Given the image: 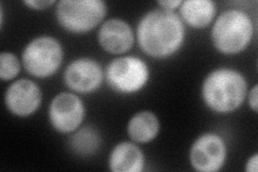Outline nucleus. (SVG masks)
Masks as SVG:
<instances>
[{"mask_svg":"<svg viewBox=\"0 0 258 172\" xmlns=\"http://www.w3.org/2000/svg\"><path fill=\"white\" fill-rule=\"evenodd\" d=\"M186 38L185 24L174 11L151 10L137 27L139 47L152 59L165 60L180 51Z\"/></svg>","mask_w":258,"mask_h":172,"instance_id":"nucleus-1","label":"nucleus"},{"mask_svg":"<svg viewBox=\"0 0 258 172\" xmlns=\"http://www.w3.org/2000/svg\"><path fill=\"white\" fill-rule=\"evenodd\" d=\"M248 93L245 77L236 69L222 67L212 70L201 85V98L211 111L228 114L243 104Z\"/></svg>","mask_w":258,"mask_h":172,"instance_id":"nucleus-2","label":"nucleus"},{"mask_svg":"<svg viewBox=\"0 0 258 172\" xmlns=\"http://www.w3.org/2000/svg\"><path fill=\"white\" fill-rule=\"evenodd\" d=\"M254 36V23L249 14L240 9H228L214 21L211 41L224 55H237L246 50Z\"/></svg>","mask_w":258,"mask_h":172,"instance_id":"nucleus-3","label":"nucleus"},{"mask_svg":"<svg viewBox=\"0 0 258 172\" xmlns=\"http://www.w3.org/2000/svg\"><path fill=\"white\" fill-rule=\"evenodd\" d=\"M108 13L102 0H61L56 3L55 16L59 26L71 34H85L102 24Z\"/></svg>","mask_w":258,"mask_h":172,"instance_id":"nucleus-4","label":"nucleus"},{"mask_svg":"<svg viewBox=\"0 0 258 172\" xmlns=\"http://www.w3.org/2000/svg\"><path fill=\"white\" fill-rule=\"evenodd\" d=\"M63 61V48L59 41L51 36L32 39L22 53V65L30 76L46 79L54 76Z\"/></svg>","mask_w":258,"mask_h":172,"instance_id":"nucleus-5","label":"nucleus"},{"mask_svg":"<svg viewBox=\"0 0 258 172\" xmlns=\"http://www.w3.org/2000/svg\"><path fill=\"white\" fill-rule=\"evenodd\" d=\"M149 65L140 57L122 56L113 60L104 71L108 86L120 95L139 93L149 83Z\"/></svg>","mask_w":258,"mask_h":172,"instance_id":"nucleus-6","label":"nucleus"},{"mask_svg":"<svg viewBox=\"0 0 258 172\" xmlns=\"http://www.w3.org/2000/svg\"><path fill=\"white\" fill-rule=\"evenodd\" d=\"M83 100L75 93L62 92L56 95L48 105L47 117L56 132L71 135L82 125L85 119Z\"/></svg>","mask_w":258,"mask_h":172,"instance_id":"nucleus-7","label":"nucleus"},{"mask_svg":"<svg viewBox=\"0 0 258 172\" xmlns=\"http://www.w3.org/2000/svg\"><path fill=\"white\" fill-rule=\"evenodd\" d=\"M227 159V145L215 133L200 135L190 146L189 162L198 172L220 171Z\"/></svg>","mask_w":258,"mask_h":172,"instance_id":"nucleus-8","label":"nucleus"},{"mask_svg":"<svg viewBox=\"0 0 258 172\" xmlns=\"http://www.w3.org/2000/svg\"><path fill=\"white\" fill-rule=\"evenodd\" d=\"M104 79L101 65L90 57L72 61L63 72L66 86L79 94H91L98 89Z\"/></svg>","mask_w":258,"mask_h":172,"instance_id":"nucleus-9","label":"nucleus"},{"mask_svg":"<svg viewBox=\"0 0 258 172\" xmlns=\"http://www.w3.org/2000/svg\"><path fill=\"white\" fill-rule=\"evenodd\" d=\"M42 102V92L35 81L20 79L7 88L5 104L13 116L28 118L36 113Z\"/></svg>","mask_w":258,"mask_h":172,"instance_id":"nucleus-10","label":"nucleus"},{"mask_svg":"<svg viewBox=\"0 0 258 172\" xmlns=\"http://www.w3.org/2000/svg\"><path fill=\"white\" fill-rule=\"evenodd\" d=\"M97 39L103 51L112 55H122L132 50L135 34L126 21L110 19L100 25Z\"/></svg>","mask_w":258,"mask_h":172,"instance_id":"nucleus-11","label":"nucleus"},{"mask_svg":"<svg viewBox=\"0 0 258 172\" xmlns=\"http://www.w3.org/2000/svg\"><path fill=\"white\" fill-rule=\"evenodd\" d=\"M108 165L113 172H141L145 166V156L136 142L123 141L112 149Z\"/></svg>","mask_w":258,"mask_h":172,"instance_id":"nucleus-12","label":"nucleus"},{"mask_svg":"<svg viewBox=\"0 0 258 172\" xmlns=\"http://www.w3.org/2000/svg\"><path fill=\"white\" fill-rule=\"evenodd\" d=\"M179 11L184 24L195 29H204L214 21L216 5L212 0H185Z\"/></svg>","mask_w":258,"mask_h":172,"instance_id":"nucleus-13","label":"nucleus"},{"mask_svg":"<svg viewBox=\"0 0 258 172\" xmlns=\"http://www.w3.org/2000/svg\"><path fill=\"white\" fill-rule=\"evenodd\" d=\"M160 123L155 113L151 111L137 112L127 124V134L136 143H150L159 134Z\"/></svg>","mask_w":258,"mask_h":172,"instance_id":"nucleus-14","label":"nucleus"},{"mask_svg":"<svg viewBox=\"0 0 258 172\" xmlns=\"http://www.w3.org/2000/svg\"><path fill=\"white\" fill-rule=\"evenodd\" d=\"M68 143L71 151L79 156H92L99 150L101 137L95 127L84 126L71 134Z\"/></svg>","mask_w":258,"mask_h":172,"instance_id":"nucleus-15","label":"nucleus"},{"mask_svg":"<svg viewBox=\"0 0 258 172\" xmlns=\"http://www.w3.org/2000/svg\"><path fill=\"white\" fill-rule=\"evenodd\" d=\"M22 64L18 56L11 52L0 54V79L4 82L14 80L20 75Z\"/></svg>","mask_w":258,"mask_h":172,"instance_id":"nucleus-16","label":"nucleus"},{"mask_svg":"<svg viewBox=\"0 0 258 172\" xmlns=\"http://www.w3.org/2000/svg\"><path fill=\"white\" fill-rule=\"evenodd\" d=\"M25 6L29 7L32 10H45L48 7L55 5V2L52 0H29V2H24L23 3Z\"/></svg>","mask_w":258,"mask_h":172,"instance_id":"nucleus-17","label":"nucleus"},{"mask_svg":"<svg viewBox=\"0 0 258 172\" xmlns=\"http://www.w3.org/2000/svg\"><path fill=\"white\" fill-rule=\"evenodd\" d=\"M247 100L249 108H251L255 113L258 111V85H254L249 92L247 93Z\"/></svg>","mask_w":258,"mask_h":172,"instance_id":"nucleus-18","label":"nucleus"},{"mask_svg":"<svg viewBox=\"0 0 258 172\" xmlns=\"http://www.w3.org/2000/svg\"><path fill=\"white\" fill-rule=\"evenodd\" d=\"M182 4V0H160L157 3L160 9L167 11H174L179 9Z\"/></svg>","mask_w":258,"mask_h":172,"instance_id":"nucleus-19","label":"nucleus"},{"mask_svg":"<svg viewBox=\"0 0 258 172\" xmlns=\"http://www.w3.org/2000/svg\"><path fill=\"white\" fill-rule=\"evenodd\" d=\"M258 169V154L254 153L245 163L246 172H257Z\"/></svg>","mask_w":258,"mask_h":172,"instance_id":"nucleus-20","label":"nucleus"}]
</instances>
